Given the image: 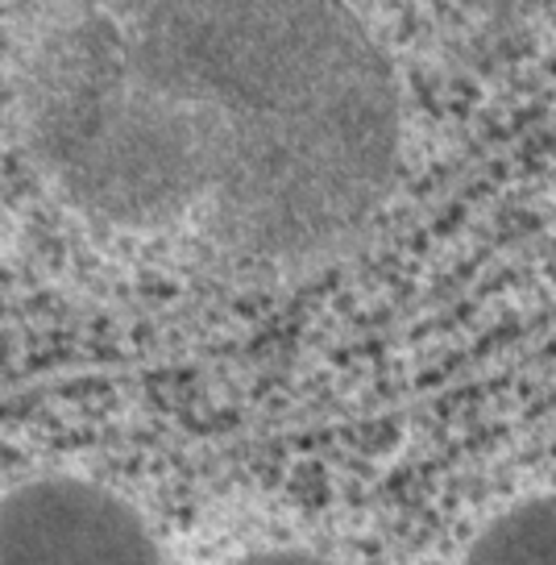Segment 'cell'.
<instances>
[{
    "label": "cell",
    "instance_id": "obj_1",
    "mask_svg": "<svg viewBox=\"0 0 556 565\" xmlns=\"http://www.w3.org/2000/svg\"><path fill=\"white\" fill-rule=\"evenodd\" d=\"M216 254L303 270L349 246L399 162V96L345 0H146Z\"/></svg>",
    "mask_w": 556,
    "mask_h": 565
},
{
    "label": "cell",
    "instance_id": "obj_2",
    "mask_svg": "<svg viewBox=\"0 0 556 565\" xmlns=\"http://www.w3.org/2000/svg\"><path fill=\"white\" fill-rule=\"evenodd\" d=\"M21 134L46 183L87 221L192 230L188 138L133 21L84 13L42 38L21 79Z\"/></svg>",
    "mask_w": 556,
    "mask_h": 565
},
{
    "label": "cell",
    "instance_id": "obj_3",
    "mask_svg": "<svg viewBox=\"0 0 556 565\" xmlns=\"http://www.w3.org/2000/svg\"><path fill=\"white\" fill-rule=\"evenodd\" d=\"M0 565H162L154 536L117 494L79 478H38L4 494Z\"/></svg>",
    "mask_w": 556,
    "mask_h": 565
},
{
    "label": "cell",
    "instance_id": "obj_4",
    "mask_svg": "<svg viewBox=\"0 0 556 565\" xmlns=\"http://www.w3.org/2000/svg\"><path fill=\"white\" fill-rule=\"evenodd\" d=\"M466 565H556V499H532L499 515Z\"/></svg>",
    "mask_w": 556,
    "mask_h": 565
},
{
    "label": "cell",
    "instance_id": "obj_5",
    "mask_svg": "<svg viewBox=\"0 0 556 565\" xmlns=\"http://www.w3.org/2000/svg\"><path fill=\"white\" fill-rule=\"evenodd\" d=\"M237 565H332L324 557H312V553H254Z\"/></svg>",
    "mask_w": 556,
    "mask_h": 565
}]
</instances>
